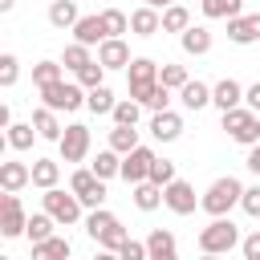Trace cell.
I'll use <instances>...</instances> for the list:
<instances>
[{"instance_id": "cell-1", "label": "cell", "mask_w": 260, "mask_h": 260, "mask_svg": "<svg viewBox=\"0 0 260 260\" xmlns=\"http://www.w3.org/2000/svg\"><path fill=\"white\" fill-rule=\"evenodd\" d=\"M240 199H244V187H240V179H236V175H223V179H215V183L203 191L199 207H203L211 219H219V215H228V211H232Z\"/></svg>"}, {"instance_id": "cell-2", "label": "cell", "mask_w": 260, "mask_h": 260, "mask_svg": "<svg viewBox=\"0 0 260 260\" xmlns=\"http://www.w3.org/2000/svg\"><path fill=\"white\" fill-rule=\"evenodd\" d=\"M158 69L162 65H154L150 57H134L130 65H126V81H130V98L134 102H150V93H154V85H158Z\"/></svg>"}, {"instance_id": "cell-3", "label": "cell", "mask_w": 260, "mask_h": 260, "mask_svg": "<svg viewBox=\"0 0 260 260\" xmlns=\"http://www.w3.org/2000/svg\"><path fill=\"white\" fill-rule=\"evenodd\" d=\"M223 130L232 134V142H240V146H256V142H260V114L248 110V106H236V110L223 114Z\"/></svg>"}, {"instance_id": "cell-4", "label": "cell", "mask_w": 260, "mask_h": 260, "mask_svg": "<svg viewBox=\"0 0 260 260\" xmlns=\"http://www.w3.org/2000/svg\"><path fill=\"white\" fill-rule=\"evenodd\" d=\"M236 244H240V228H236L228 215L211 219V223L199 232V248H203V252H215V256H223V252H232Z\"/></svg>"}, {"instance_id": "cell-5", "label": "cell", "mask_w": 260, "mask_h": 260, "mask_svg": "<svg viewBox=\"0 0 260 260\" xmlns=\"http://www.w3.org/2000/svg\"><path fill=\"white\" fill-rule=\"evenodd\" d=\"M85 93H89V89H85V85H77V81H53V85H41L45 106H49V110H57V114H61V110L69 114V110L85 106Z\"/></svg>"}, {"instance_id": "cell-6", "label": "cell", "mask_w": 260, "mask_h": 260, "mask_svg": "<svg viewBox=\"0 0 260 260\" xmlns=\"http://www.w3.org/2000/svg\"><path fill=\"white\" fill-rule=\"evenodd\" d=\"M41 199H45V211H49V215H53L57 223H65V228H69V223H77V219H81V199H77L73 191L49 187V191H45Z\"/></svg>"}, {"instance_id": "cell-7", "label": "cell", "mask_w": 260, "mask_h": 260, "mask_svg": "<svg viewBox=\"0 0 260 260\" xmlns=\"http://www.w3.org/2000/svg\"><path fill=\"white\" fill-rule=\"evenodd\" d=\"M69 191L81 199V207H102L106 203V179H98L93 171H73V179H69Z\"/></svg>"}, {"instance_id": "cell-8", "label": "cell", "mask_w": 260, "mask_h": 260, "mask_svg": "<svg viewBox=\"0 0 260 260\" xmlns=\"http://www.w3.org/2000/svg\"><path fill=\"white\" fill-rule=\"evenodd\" d=\"M24 228H28V215L20 207V195L16 191H4L0 195V236L16 240V236H24Z\"/></svg>"}, {"instance_id": "cell-9", "label": "cell", "mask_w": 260, "mask_h": 260, "mask_svg": "<svg viewBox=\"0 0 260 260\" xmlns=\"http://www.w3.org/2000/svg\"><path fill=\"white\" fill-rule=\"evenodd\" d=\"M154 150L150 146H138V150H130V154H122V179L134 187V183H146L150 179V167H154Z\"/></svg>"}, {"instance_id": "cell-10", "label": "cell", "mask_w": 260, "mask_h": 260, "mask_svg": "<svg viewBox=\"0 0 260 260\" xmlns=\"http://www.w3.org/2000/svg\"><path fill=\"white\" fill-rule=\"evenodd\" d=\"M61 158L65 162H81L85 154H89V126H81V122H73V126H65V134H61Z\"/></svg>"}, {"instance_id": "cell-11", "label": "cell", "mask_w": 260, "mask_h": 260, "mask_svg": "<svg viewBox=\"0 0 260 260\" xmlns=\"http://www.w3.org/2000/svg\"><path fill=\"white\" fill-rule=\"evenodd\" d=\"M162 203H167L175 215H191V211L199 207L195 187H191V183H183V179H175V183H167V187H162Z\"/></svg>"}, {"instance_id": "cell-12", "label": "cell", "mask_w": 260, "mask_h": 260, "mask_svg": "<svg viewBox=\"0 0 260 260\" xmlns=\"http://www.w3.org/2000/svg\"><path fill=\"white\" fill-rule=\"evenodd\" d=\"M228 41L232 45H256L260 41V12H240V16H232L228 20Z\"/></svg>"}, {"instance_id": "cell-13", "label": "cell", "mask_w": 260, "mask_h": 260, "mask_svg": "<svg viewBox=\"0 0 260 260\" xmlns=\"http://www.w3.org/2000/svg\"><path fill=\"white\" fill-rule=\"evenodd\" d=\"M98 61H102L106 69H126L134 57H130V49H126V41H122V37H110V41H102V45H98Z\"/></svg>"}, {"instance_id": "cell-14", "label": "cell", "mask_w": 260, "mask_h": 260, "mask_svg": "<svg viewBox=\"0 0 260 260\" xmlns=\"http://www.w3.org/2000/svg\"><path fill=\"white\" fill-rule=\"evenodd\" d=\"M73 41H81V45H102V41H110L106 37V24H102V12H93V16H81L77 24H73Z\"/></svg>"}, {"instance_id": "cell-15", "label": "cell", "mask_w": 260, "mask_h": 260, "mask_svg": "<svg viewBox=\"0 0 260 260\" xmlns=\"http://www.w3.org/2000/svg\"><path fill=\"white\" fill-rule=\"evenodd\" d=\"M244 102V85L240 81H232V77H223L219 85H211V106H219V114H228V110H236Z\"/></svg>"}, {"instance_id": "cell-16", "label": "cell", "mask_w": 260, "mask_h": 260, "mask_svg": "<svg viewBox=\"0 0 260 260\" xmlns=\"http://www.w3.org/2000/svg\"><path fill=\"white\" fill-rule=\"evenodd\" d=\"M150 134H154L158 142H175V138L183 134V118H179L175 110H162V114L150 118Z\"/></svg>"}, {"instance_id": "cell-17", "label": "cell", "mask_w": 260, "mask_h": 260, "mask_svg": "<svg viewBox=\"0 0 260 260\" xmlns=\"http://www.w3.org/2000/svg\"><path fill=\"white\" fill-rule=\"evenodd\" d=\"M130 28H134V37H154V32L162 28V16H158V8H150V4L134 8V12H130Z\"/></svg>"}, {"instance_id": "cell-18", "label": "cell", "mask_w": 260, "mask_h": 260, "mask_svg": "<svg viewBox=\"0 0 260 260\" xmlns=\"http://www.w3.org/2000/svg\"><path fill=\"white\" fill-rule=\"evenodd\" d=\"M179 41H183V53H191V57L211 53V28H203V24H191L187 32H179Z\"/></svg>"}, {"instance_id": "cell-19", "label": "cell", "mask_w": 260, "mask_h": 260, "mask_svg": "<svg viewBox=\"0 0 260 260\" xmlns=\"http://www.w3.org/2000/svg\"><path fill=\"white\" fill-rule=\"evenodd\" d=\"M32 126H37V134L49 138V142H61V134H65V126L57 122V110H49V106L32 110Z\"/></svg>"}, {"instance_id": "cell-20", "label": "cell", "mask_w": 260, "mask_h": 260, "mask_svg": "<svg viewBox=\"0 0 260 260\" xmlns=\"http://www.w3.org/2000/svg\"><path fill=\"white\" fill-rule=\"evenodd\" d=\"M28 183H32V167H24V162H0V187L4 191H20Z\"/></svg>"}, {"instance_id": "cell-21", "label": "cell", "mask_w": 260, "mask_h": 260, "mask_svg": "<svg viewBox=\"0 0 260 260\" xmlns=\"http://www.w3.org/2000/svg\"><path fill=\"white\" fill-rule=\"evenodd\" d=\"M77 20H81V12H77L73 0H53V4H49V24H53V28H73Z\"/></svg>"}, {"instance_id": "cell-22", "label": "cell", "mask_w": 260, "mask_h": 260, "mask_svg": "<svg viewBox=\"0 0 260 260\" xmlns=\"http://www.w3.org/2000/svg\"><path fill=\"white\" fill-rule=\"evenodd\" d=\"M69 240L65 236H53V240H41V244H32V260H69Z\"/></svg>"}, {"instance_id": "cell-23", "label": "cell", "mask_w": 260, "mask_h": 260, "mask_svg": "<svg viewBox=\"0 0 260 260\" xmlns=\"http://www.w3.org/2000/svg\"><path fill=\"white\" fill-rule=\"evenodd\" d=\"M57 179H61V162H53V158H37L32 162V187L49 191V187H57Z\"/></svg>"}, {"instance_id": "cell-24", "label": "cell", "mask_w": 260, "mask_h": 260, "mask_svg": "<svg viewBox=\"0 0 260 260\" xmlns=\"http://www.w3.org/2000/svg\"><path fill=\"white\" fill-rule=\"evenodd\" d=\"M89 171L98 179H114V175H122V154L118 150H98V158L89 162Z\"/></svg>"}, {"instance_id": "cell-25", "label": "cell", "mask_w": 260, "mask_h": 260, "mask_svg": "<svg viewBox=\"0 0 260 260\" xmlns=\"http://www.w3.org/2000/svg\"><path fill=\"white\" fill-rule=\"evenodd\" d=\"M158 203H162V187L158 183H150V179L146 183H134V207L138 211H154Z\"/></svg>"}, {"instance_id": "cell-26", "label": "cell", "mask_w": 260, "mask_h": 260, "mask_svg": "<svg viewBox=\"0 0 260 260\" xmlns=\"http://www.w3.org/2000/svg\"><path fill=\"white\" fill-rule=\"evenodd\" d=\"M199 4H203V16L207 20H232L244 8V0H199Z\"/></svg>"}, {"instance_id": "cell-27", "label": "cell", "mask_w": 260, "mask_h": 260, "mask_svg": "<svg viewBox=\"0 0 260 260\" xmlns=\"http://www.w3.org/2000/svg\"><path fill=\"white\" fill-rule=\"evenodd\" d=\"M179 98H183L187 110H203V106L211 102V85H203V81H187V85L179 89Z\"/></svg>"}, {"instance_id": "cell-28", "label": "cell", "mask_w": 260, "mask_h": 260, "mask_svg": "<svg viewBox=\"0 0 260 260\" xmlns=\"http://www.w3.org/2000/svg\"><path fill=\"white\" fill-rule=\"evenodd\" d=\"M142 142H138V130L134 126H114L110 130V150H118V154H130V150H138Z\"/></svg>"}, {"instance_id": "cell-29", "label": "cell", "mask_w": 260, "mask_h": 260, "mask_svg": "<svg viewBox=\"0 0 260 260\" xmlns=\"http://www.w3.org/2000/svg\"><path fill=\"white\" fill-rule=\"evenodd\" d=\"M53 228H57V219H53L49 211H41V215H28V228H24V236H28L32 244H41V240H53Z\"/></svg>"}, {"instance_id": "cell-30", "label": "cell", "mask_w": 260, "mask_h": 260, "mask_svg": "<svg viewBox=\"0 0 260 260\" xmlns=\"http://www.w3.org/2000/svg\"><path fill=\"white\" fill-rule=\"evenodd\" d=\"M187 28H191V12L183 4L162 8V32H187Z\"/></svg>"}, {"instance_id": "cell-31", "label": "cell", "mask_w": 260, "mask_h": 260, "mask_svg": "<svg viewBox=\"0 0 260 260\" xmlns=\"http://www.w3.org/2000/svg\"><path fill=\"white\" fill-rule=\"evenodd\" d=\"M85 106H89L93 114H114L118 98H114V89H110V85H98V89H89V93H85Z\"/></svg>"}, {"instance_id": "cell-32", "label": "cell", "mask_w": 260, "mask_h": 260, "mask_svg": "<svg viewBox=\"0 0 260 260\" xmlns=\"http://www.w3.org/2000/svg\"><path fill=\"white\" fill-rule=\"evenodd\" d=\"M32 138H41L32 122H12V126H8V146H12V150H28Z\"/></svg>"}, {"instance_id": "cell-33", "label": "cell", "mask_w": 260, "mask_h": 260, "mask_svg": "<svg viewBox=\"0 0 260 260\" xmlns=\"http://www.w3.org/2000/svg\"><path fill=\"white\" fill-rule=\"evenodd\" d=\"M114 223H118V215H114V211H106V207H93V211H89V219H85V232H89L93 240H102V236H106Z\"/></svg>"}, {"instance_id": "cell-34", "label": "cell", "mask_w": 260, "mask_h": 260, "mask_svg": "<svg viewBox=\"0 0 260 260\" xmlns=\"http://www.w3.org/2000/svg\"><path fill=\"white\" fill-rule=\"evenodd\" d=\"M114 126H138V118H142V102H134V98H126V102H118L114 106Z\"/></svg>"}, {"instance_id": "cell-35", "label": "cell", "mask_w": 260, "mask_h": 260, "mask_svg": "<svg viewBox=\"0 0 260 260\" xmlns=\"http://www.w3.org/2000/svg\"><path fill=\"white\" fill-rule=\"evenodd\" d=\"M146 248H150V256L175 252V232H171V228H154V232L146 236Z\"/></svg>"}, {"instance_id": "cell-36", "label": "cell", "mask_w": 260, "mask_h": 260, "mask_svg": "<svg viewBox=\"0 0 260 260\" xmlns=\"http://www.w3.org/2000/svg\"><path fill=\"white\" fill-rule=\"evenodd\" d=\"M102 24H106V37H122V32L130 28V16H126L122 8H106V12H102Z\"/></svg>"}, {"instance_id": "cell-37", "label": "cell", "mask_w": 260, "mask_h": 260, "mask_svg": "<svg viewBox=\"0 0 260 260\" xmlns=\"http://www.w3.org/2000/svg\"><path fill=\"white\" fill-rule=\"evenodd\" d=\"M102 77H106V65H102V61H89V65H81V69H77V85H85V89L106 85Z\"/></svg>"}, {"instance_id": "cell-38", "label": "cell", "mask_w": 260, "mask_h": 260, "mask_svg": "<svg viewBox=\"0 0 260 260\" xmlns=\"http://www.w3.org/2000/svg\"><path fill=\"white\" fill-rule=\"evenodd\" d=\"M191 77H187V69L183 65H162L158 69V85H167V89H183Z\"/></svg>"}, {"instance_id": "cell-39", "label": "cell", "mask_w": 260, "mask_h": 260, "mask_svg": "<svg viewBox=\"0 0 260 260\" xmlns=\"http://www.w3.org/2000/svg\"><path fill=\"white\" fill-rule=\"evenodd\" d=\"M89 61H93V57H89V45L73 41V45L65 49V69H73V73H77V69H81V65H89Z\"/></svg>"}, {"instance_id": "cell-40", "label": "cell", "mask_w": 260, "mask_h": 260, "mask_svg": "<svg viewBox=\"0 0 260 260\" xmlns=\"http://www.w3.org/2000/svg\"><path fill=\"white\" fill-rule=\"evenodd\" d=\"M32 81H37V89L61 81V65H57V61H41V65H32Z\"/></svg>"}, {"instance_id": "cell-41", "label": "cell", "mask_w": 260, "mask_h": 260, "mask_svg": "<svg viewBox=\"0 0 260 260\" xmlns=\"http://www.w3.org/2000/svg\"><path fill=\"white\" fill-rule=\"evenodd\" d=\"M16 77H20V61H16L12 53H4V57H0V85H4V89H12V85H16Z\"/></svg>"}, {"instance_id": "cell-42", "label": "cell", "mask_w": 260, "mask_h": 260, "mask_svg": "<svg viewBox=\"0 0 260 260\" xmlns=\"http://www.w3.org/2000/svg\"><path fill=\"white\" fill-rule=\"evenodd\" d=\"M150 183H158V187L175 183V162H171V158H154V167H150Z\"/></svg>"}, {"instance_id": "cell-43", "label": "cell", "mask_w": 260, "mask_h": 260, "mask_svg": "<svg viewBox=\"0 0 260 260\" xmlns=\"http://www.w3.org/2000/svg\"><path fill=\"white\" fill-rule=\"evenodd\" d=\"M126 240H130V232H126V228H122V223H114V228H110V232H106V236H102V240H98V244H102V248H106V252H118V248H122V244H126Z\"/></svg>"}, {"instance_id": "cell-44", "label": "cell", "mask_w": 260, "mask_h": 260, "mask_svg": "<svg viewBox=\"0 0 260 260\" xmlns=\"http://www.w3.org/2000/svg\"><path fill=\"white\" fill-rule=\"evenodd\" d=\"M118 256H122V260H150V248H146L142 240H126V244L118 248Z\"/></svg>"}, {"instance_id": "cell-45", "label": "cell", "mask_w": 260, "mask_h": 260, "mask_svg": "<svg viewBox=\"0 0 260 260\" xmlns=\"http://www.w3.org/2000/svg\"><path fill=\"white\" fill-rule=\"evenodd\" d=\"M240 207H244L252 219H260V187H244V199H240Z\"/></svg>"}, {"instance_id": "cell-46", "label": "cell", "mask_w": 260, "mask_h": 260, "mask_svg": "<svg viewBox=\"0 0 260 260\" xmlns=\"http://www.w3.org/2000/svg\"><path fill=\"white\" fill-rule=\"evenodd\" d=\"M171 106V89L167 85H154V93H150V102H146V110H154V114H162Z\"/></svg>"}, {"instance_id": "cell-47", "label": "cell", "mask_w": 260, "mask_h": 260, "mask_svg": "<svg viewBox=\"0 0 260 260\" xmlns=\"http://www.w3.org/2000/svg\"><path fill=\"white\" fill-rule=\"evenodd\" d=\"M240 248H244V260H260V232L244 236V240H240Z\"/></svg>"}, {"instance_id": "cell-48", "label": "cell", "mask_w": 260, "mask_h": 260, "mask_svg": "<svg viewBox=\"0 0 260 260\" xmlns=\"http://www.w3.org/2000/svg\"><path fill=\"white\" fill-rule=\"evenodd\" d=\"M244 106H248V110H256V114H260V81H256V85H248V89H244Z\"/></svg>"}, {"instance_id": "cell-49", "label": "cell", "mask_w": 260, "mask_h": 260, "mask_svg": "<svg viewBox=\"0 0 260 260\" xmlns=\"http://www.w3.org/2000/svg\"><path fill=\"white\" fill-rule=\"evenodd\" d=\"M248 171H256V175H260V142H256V146H248Z\"/></svg>"}, {"instance_id": "cell-50", "label": "cell", "mask_w": 260, "mask_h": 260, "mask_svg": "<svg viewBox=\"0 0 260 260\" xmlns=\"http://www.w3.org/2000/svg\"><path fill=\"white\" fill-rule=\"evenodd\" d=\"M0 126H4V130L12 126V110H8V106H0Z\"/></svg>"}, {"instance_id": "cell-51", "label": "cell", "mask_w": 260, "mask_h": 260, "mask_svg": "<svg viewBox=\"0 0 260 260\" xmlns=\"http://www.w3.org/2000/svg\"><path fill=\"white\" fill-rule=\"evenodd\" d=\"M93 260H122V256H118V252H106V248H102V252H98Z\"/></svg>"}, {"instance_id": "cell-52", "label": "cell", "mask_w": 260, "mask_h": 260, "mask_svg": "<svg viewBox=\"0 0 260 260\" xmlns=\"http://www.w3.org/2000/svg\"><path fill=\"white\" fill-rule=\"evenodd\" d=\"M150 8H171V0H146Z\"/></svg>"}, {"instance_id": "cell-53", "label": "cell", "mask_w": 260, "mask_h": 260, "mask_svg": "<svg viewBox=\"0 0 260 260\" xmlns=\"http://www.w3.org/2000/svg\"><path fill=\"white\" fill-rule=\"evenodd\" d=\"M12 4H16V0H0V12H12Z\"/></svg>"}, {"instance_id": "cell-54", "label": "cell", "mask_w": 260, "mask_h": 260, "mask_svg": "<svg viewBox=\"0 0 260 260\" xmlns=\"http://www.w3.org/2000/svg\"><path fill=\"white\" fill-rule=\"evenodd\" d=\"M150 260H179L175 252H162V256H150Z\"/></svg>"}, {"instance_id": "cell-55", "label": "cell", "mask_w": 260, "mask_h": 260, "mask_svg": "<svg viewBox=\"0 0 260 260\" xmlns=\"http://www.w3.org/2000/svg\"><path fill=\"white\" fill-rule=\"evenodd\" d=\"M203 260H219V256H215V252H203Z\"/></svg>"}, {"instance_id": "cell-56", "label": "cell", "mask_w": 260, "mask_h": 260, "mask_svg": "<svg viewBox=\"0 0 260 260\" xmlns=\"http://www.w3.org/2000/svg\"><path fill=\"white\" fill-rule=\"evenodd\" d=\"M0 260H12V256H0Z\"/></svg>"}]
</instances>
